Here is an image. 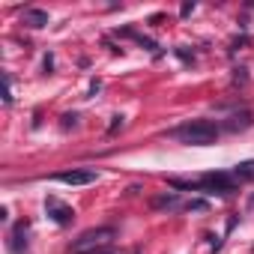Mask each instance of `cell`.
<instances>
[{
	"instance_id": "cell-10",
	"label": "cell",
	"mask_w": 254,
	"mask_h": 254,
	"mask_svg": "<svg viewBox=\"0 0 254 254\" xmlns=\"http://www.w3.org/2000/svg\"><path fill=\"white\" fill-rule=\"evenodd\" d=\"M153 206H156V209H183V203H180L177 194H162V197L153 200Z\"/></svg>"
},
{
	"instance_id": "cell-1",
	"label": "cell",
	"mask_w": 254,
	"mask_h": 254,
	"mask_svg": "<svg viewBox=\"0 0 254 254\" xmlns=\"http://www.w3.org/2000/svg\"><path fill=\"white\" fill-rule=\"evenodd\" d=\"M174 138L189 144V147H212L218 141V126L212 120H191V123L180 126L174 132Z\"/></svg>"
},
{
	"instance_id": "cell-9",
	"label": "cell",
	"mask_w": 254,
	"mask_h": 254,
	"mask_svg": "<svg viewBox=\"0 0 254 254\" xmlns=\"http://www.w3.org/2000/svg\"><path fill=\"white\" fill-rule=\"evenodd\" d=\"M230 177H233L236 183H242V180H254V162H242V165H236V168L230 171Z\"/></svg>"
},
{
	"instance_id": "cell-6",
	"label": "cell",
	"mask_w": 254,
	"mask_h": 254,
	"mask_svg": "<svg viewBox=\"0 0 254 254\" xmlns=\"http://www.w3.org/2000/svg\"><path fill=\"white\" fill-rule=\"evenodd\" d=\"M27 221H18L15 227H12V233H9V251L12 254H24L27 251Z\"/></svg>"
},
{
	"instance_id": "cell-12",
	"label": "cell",
	"mask_w": 254,
	"mask_h": 254,
	"mask_svg": "<svg viewBox=\"0 0 254 254\" xmlns=\"http://www.w3.org/2000/svg\"><path fill=\"white\" fill-rule=\"evenodd\" d=\"M183 209H197V212H203V209H206V200H189V203H183Z\"/></svg>"
},
{
	"instance_id": "cell-4",
	"label": "cell",
	"mask_w": 254,
	"mask_h": 254,
	"mask_svg": "<svg viewBox=\"0 0 254 254\" xmlns=\"http://www.w3.org/2000/svg\"><path fill=\"white\" fill-rule=\"evenodd\" d=\"M54 180L66 183V186H90V183L99 180V174L90 171V168H78V171H60V174H54Z\"/></svg>"
},
{
	"instance_id": "cell-3",
	"label": "cell",
	"mask_w": 254,
	"mask_h": 254,
	"mask_svg": "<svg viewBox=\"0 0 254 254\" xmlns=\"http://www.w3.org/2000/svg\"><path fill=\"white\" fill-rule=\"evenodd\" d=\"M117 239V230L114 227H93V230H84L75 242H72V251L75 254H99V251H108Z\"/></svg>"
},
{
	"instance_id": "cell-8",
	"label": "cell",
	"mask_w": 254,
	"mask_h": 254,
	"mask_svg": "<svg viewBox=\"0 0 254 254\" xmlns=\"http://www.w3.org/2000/svg\"><path fill=\"white\" fill-rule=\"evenodd\" d=\"M48 12L45 9H24L21 12V24H27V27H33V30H39V27H48Z\"/></svg>"
},
{
	"instance_id": "cell-11",
	"label": "cell",
	"mask_w": 254,
	"mask_h": 254,
	"mask_svg": "<svg viewBox=\"0 0 254 254\" xmlns=\"http://www.w3.org/2000/svg\"><path fill=\"white\" fill-rule=\"evenodd\" d=\"M123 33H126V36H132L135 42H141V45H144V48H150V51H156V48H159L150 36H144V33H138V30H132V27H129V30H123Z\"/></svg>"
},
{
	"instance_id": "cell-7",
	"label": "cell",
	"mask_w": 254,
	"mask_h": 254,
	"mask_svg": "<svg viewBox=\"0 0 254 254\" xmlns=\"http://www.w3.org/2000/svg\"><path fill=\"white\" fill-rule=\"evenodd\" d=\"M251 126H254V114H251V111H242V114H233V117L224 123V129L236 135V132H245V129H251Z\"/></svg>"
},
{
	"instance_id": "cell-5",
	"label": "cell",
	"mask_w": 254,
	"mask_h": 254,
	"mask_svg": "<svg viewBox=\"0 0 254 254\" xmlns=\"http://www.w3.org/2000/svg\"><path fill=\"white\" fill-rule=\"evenodd\" d=\"M45 212H48L57 224H72V218H75V209L66 206V203H60L57 197H48V200H45Z\"/></svg>"
},
{
	"instance_id": "cell-2",
	"label": "cell",
	"mask_w": 254,
	"mask_h": 254,
	"mask_svg": "<svg viewBox=\"0 0 254 254\" xmlns=\"http://www.w3.org/2000/svg\"><path fill=\"white\" fill-rule=\"evenodd\" d=\"M171 186H174V189H200V191H206V194H221V197H227V194H233V191L239 189V183H236L230 174H206V177H200V183L171 180Z\"/></svg>"
},
{
	"instance_id": "cell-13",
	"label": "cell",
	"mask_w": 254,
	"mask_h": 254,
	"mask_svg": "<svg viewBox=\"0 0 254 254\" xmlns=\"http://www.w3.org/2000/svg\"><path fill=\"white\" fill-rule=\"evenodd\" d=\"M194 12V3H183V9H180V15L186 18V15H191Z\"/></svg>"
},
{
	"instance_id": "cell-14",
	"label": "cell",
	"mask_w": 254,
	"mask_h": 254,
	"mask_svg": "<svg viewBox=\"0 0 254 254\" xmlns=\"http://www.w3.org/2000/svg\"><path fill=\"white\" fill-rule=\"evenodd\" d=\"M120 126H123V117H114V123H111V135L120 129Z\"/></svg>"
},
{
	"instance_id": "cell-15",
	"label": "cell",
	"mask_w": 254,
	"mask_h": 254,
	"mask_svg": "<svg viewBox=\"0 0 254 254\" xmlns=\"http://www.w3.org/2000/svg\"><path fill=\"white\" fill-rule=\"evenodd\" d=\"M99 254H111V251H99Z\"/></svg>"
}]
</instances>
